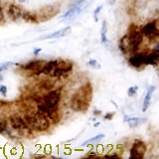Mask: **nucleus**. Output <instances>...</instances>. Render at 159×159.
<instances>
[{
  "label": "nucleus",
  "mask_w": 159,
  "mask_h": 159,
  "mask_svg": "<svg viewBox=\"0 0 159 159\" xmlns=\"http://www.w3.org/2000/svg\"><path fill=\"white\" fill-rule=\"evenodd\" d=\"M6 93H7L6 86L1 84V86H0V94H2V96H6Z\"/></svg>",
  "instance_id": "obj_28"
},
{
  "label": "nucleus",
  "mask_w": 159,
  "mask_h": 159,
  "mask_svg": "<svg viewBox=\"0 0 159 159\" xmlns=\"http://www.w3.org/2000/svg\"><path fill=\"white\" fill-rule=\"evenodd\" d=\"M42 51V49L41 48H37V49H35L34 51H33V54H34V56H38V54Z\"/></svg>",
  "instance_id": "obj_31"
},
{
  "label": "nucleus",
  "mask_w": 159,
  "mask_h": 159,
  "mask_svg": "<svg viewBox=\"0 0 159 159\" xmlns=\"http://www.w3.org/2000/svg\"><path fill=\"white\" fill-rule=\"evenodd\" d=\"M127 36L129 39V42H130L131 48H132V54L136 53L138 51V49L140 48L141 44L143 43V39L144 36L141 33V30L137 28L134 24H131L128 28V32H127Z\"/></svg>",
  "instance_id": "obj_3"
},
{
  "label": "nucleus",
  "mask_w": 159,
  "mask_h": 159,
  "mask_svg": "<svg viewBox=\"0 0 159 159\" xmlns=\"http://www.w3.org/2000/svg\"><path fill=\"white\" fill-rule=\"evenodd\" d=\"M140 30L143 36L148 38L150 41L151 40H155L159 37V29L156 21H150L146 23L144 26L140 28Z\"/></svg>",
  "instance_id": "obj_8"
},
{
  "label": "nucleus",
  "mask_w": 159,
  "mask_h": 159,
  "mask_svg": "<svg viewBox=\"0 0 159 159\" xmlns=\"http://www.w3.org/2000/svg\"><path fill=\"white\" fill-rule=\"evenodd\" d=\"M12 65H15V64L12 63V62H6V63L1 64V65H0V73L5 71V70H7L8 68H10V67L12 66Z\"/></svg>",
  "instance_id": "obj_26"
},
{
  "label": "nucleus",
  "mask_w": 159,
  "mask_h": 159,
  "mask_svg": "<svg viewBox=\"0 0 159 159\" xmlns=\"http://www.w3.org/2000/svg\"><path fill=\"white\" fill-rule=\"evenodd\" d=\"M98 156V154L97 153H88L86 157H97Z\"/></svg>",
  "instance_id": "obj_33"
},
{
  "label": "nucleus",
  "mask_w": 159,
  "mask_h": 159,
  "mask_svg": "<svg viewBox=\"0 0 159 159\" xmlns=\"http://www.w3.org/2000/svg\"><path fill=\"white\" fill-rule=\"evenodd\" d=\"M108 3L112 5V4H114V3H116V0H108Z\"/></svg>",
  "instance_id": "obj_35"
},
{
  "label": "nucleus",
  "mask_w": 159,
  "mask_h": 159,
  "mask_svg": "<svg viewBox=\"0 0 159 159\" xmlns=\"http://www.w3.org/2000/svg\"><path fill=\"white\" fill-rule=\"evenodd\" d=\"M107 23L106 20H103L102 25V29H101V40H102V44H106L107 42Z\"/></svg>",
  "instance_id": "obj_21"
},
{
  "label": "nucleus",
  "mask_w": 159,
  "mask_h": 159,
  "mask_svg": "<svg viewBox=\"0 0 159 159\" xmlns=\"http://www.w3.org/2000/svg\"><path fill=\"white\" fill-rule=\"evenodd\" d=\"M5 129H6V124H5V122L0 120V133L4 132Z\"/></svg>",
  "instance_id": "obj_30"
},
{
  "label": "nucleus",
  "mask_w": 159,
  "mask_h": 159,
  "mask_svg": "<svg viewBox=\"0 0 159 159\" xmlns=\"http://www.w3.org/2000/svg\"><path fill=\"white\" fill-rule=\"evenodd\" d=\"M58 65V60H54V61H50V62H47L45 64V66L43 68V71H42V74L46 75V76H49L51 72L53 70L57 67Z\"/></svg>",
  "instance_id": "obj_19"
},
{
  "label": "nucleus",
  "mask_w": 159,
  "mask_h": 159,
  "mask_svg": "<svg viewBox=\"0 0 159 159\" xmlns=\"http://www.w3.org/2000/svg\"><path fill=\"white\" fill-rule=\"evenodd\" d=\"M99 125V122H97V123H94V127L96 126H98Z\"/></svg>",
  "instance_id": "obj_38"
},
{
  "label": "nucleus",
  "mask_w": 159,
  "mask_h": 159,
  "mask_svg": "<svg viewBox=\"0 0 159 159\" xmlns=\"http://www.w3.org/2000/svg\"><path fill=\"white\" fill-rule=\"evenodd\" d=\"M73 63L64 61V60H58V65L55 68L51 74L49 75L50 77L53 78H62L67 76L68 74H70L73 70Z\"/></svg>",
  "instance_id": "obj_5"
},
{
  "label": "nucleus",
  "mask_w": 159,
  "mask_h": 159,
  "mask_svg": "<svg viewBox=\"0 0 159 159\" xmlns=\"http://www.w3.org/2000/svg\"><path fill=\"white\" fill-rule=\"evenodd\" d=\"M103 138H104V134H103V133H99V134H98V135L93 136V137H92V138H89V139H88V140H86V141H84V142L81 144V147H84V146L89 145V144L98 143V142H99V141H102Z\"/></svg>",
  "instance_id": "obj_20"
},
{
  "label": "nucleus",
  "mask_w": 159,
  "mask_h": 159,
  "mask_svg": "<svg viewBox=\"0 0 159 159\" xmlns=\"http://www.w3.org/2000/svg\"><path fill=\"white\" fill-rule=\"evenodd\" d=\"M87 7V4L86 2L81 4V5H78V6H75L72 8H69V10L64 14V16L62 17L61 21H69V20H73L76 17H78L80 14H81L84 9Z\"/></svg>",
  "instance_id": "obj_10"
},
{
  "label": "nucleus",
  "mask_w": 159,
  "mask_h": 159,
  "mask_svg": "<svg viewBox=\"0 0 159 159\" xmlns=\"http://www.w3.org/2000/svg\"><path fill=\"white\" fill-rule=\"evenodd\" d=\"M146 151H147V146L145 142L142 140H139V139H136V140L132 143L130 151H129V158L141 159L145 155Z\"/></svg>",
  "instance_id": "obj_6"
},
{
  "label": "nucleus",
  "mask_w": 159,
  "mask_h": 159,
  "mask_svg": "<svg viewBox=\"0 0 159 159\" xmlns=\"http://www.w3.org/2000/svg\"><path fill=\"white\" fill-rule=\"evenodd\" d=\"M3 80V77H2V75H0V82H1Z\"/></svg>",
  "instance_id": "obj_39"
},
{
  "label": "nucleus",
  "mask_w": 159,
  "mask_h": 159,
  "mask_svg": "<svg viewBox=\"0 0 159 159\" xmlns=\"http://www.w3.org/2000/svg\"><path fill=\"white\" fill-rule=\"evenodd\" d=\"M72 31V28L70 26H67V27H64L62 29L58 30L56 32H53L52 34H49V35H46V36H43L40 39L43 40V39H58V38H62V37H65L69 35Z\"/></svg>",
  "instance_id": "obj_16"
},
{
  "label": "nucleus",
  "mask_w": 159,
  "mask_h": 159,
  "mask_svg": "<svg viewBox=\"0 0 159 159\" xmlns=\"http://www.w3.org/2000/svg\"><path fill=\"white\" fill-rule=\"evenodd\" d=\"M10 124H11V127L13 129H16V130L19 131L28 130L30 128L27 122L25 121V119L17 116H13L10 117Z\"/></svg>",
  "instance_id": "obj_12"
},
{
  "label": "nucleus",
  "mask_w": 159,
  "mask_h": 159,
  "mask_svg": "<svg viewBox=\"0 0 159 159\" xmlns=\"http://www.w3.org/2000/svg\"><path fill=\"white\" fill-rule=\"evenodd\" d=\"M34 157H38V158L39 157H45V155H35Z\"/></svg>",
  "instance_id": "obj_36"
},
{
  "label": "nucleus",
  "mask_w": 159,
  "mask_h": 159,
  "mask_svg": "<svg viewBox=\"0 0 159 159\" xmlns=\"http://www.w3.org/2000/svg\"><path fill=\"white\" fill-rule=\"evenodd\" d=\"M25 1H26V0H18V2H20V3H23Z\"/></svg>",
  "instance_id": "obj_37"
},
{
  "label": "nucleus",
  "mask_w": 159,
  "mask_h": 159,
  "mask_svg": "<svg viewBox=\"0 0 159 159\" xmlns=\"http://www.w3.org/2000/svg\"><path fill=\"white\" fill-rule=\"evenodd\" d=\"M155 91V87L154 86H150L148 88L147 92H146V94L145 97H144V99H143V104H142V111H146L149 106H150V102H151V98H152V94Z\"/></svg>",
  "instance_id": "obj_17"
},
{
  "label": "nucleus",
  "mask_w": 159,
  "mask_h": 159,
  "mask_svg": "<svg viewBox=\"0 0 159 159\" xmlns=\"http://www.w3.org/2000/svg\"><path fill=\"white\" fill-rule=\"evenodd\" d=\"M101 114H102V111H98V109H94V111H93V116H101Z\"/></svg>",
  "instance_id": "obj_32"
},
{
  "label": "nucleus",
  "mask_w": 159,
  "mask_h": 159,
  "mask_svg": "<svg viewBox=\"0 0 159 159\" xmlns=\"http://www.w3.org/2000/svg\"><path fill=\"white\" fill-rule=\"evenodd\" d=\"M93 86L91 83L84 84L73 94L71 99V107L75 111L84 112L88 111L93 99Z\"/></svg>",
  "instance_id": "obj_1"
},
{
  "label": "nucleus",
  "mask_w": 159,
  "mask_h": 159,
  "mask_svg": "<svg viewBox=\"0 0 159 159\" xmlns=\"http://www.w3.org/2000/svg\"><path fill=\"white\" fill-rule=\"evenodd\" d=\"M22 13H23V10L19 5L15 3L9 4V6L7 8V14H8V17L11 19L12 21L16 22L19 19H22Z\"/></svg>",
  "instance_id": "obj_11"
},
{
  "label": "nucleus",
  "mask_w": 159,
  "mask_h": 159,
  "mask_svg": "<svg viewBox=\"0 0 159 159\" xmlns=\"http://www.w3.org/2000/svg\"><path fill=\"white\" fill-rule=\"evenodd\" d=\"M153 49H154V50H158V51H159V42H157V44L155 45V46H154Z\"/></svg>",
  "instance_id": "obj_34"
},
{
  "label": "nucleus",
  "mask_w": 159,
  "mask_h": 159,
  "mask_svg": "<svg viewBox=\"0 0 159 159\" xmlns=\"http://www.w3.org/2000/svg\"><path fill=\"white\" fill-rule=\"evenodd\" d=\"M137 92H138V87L137 86H132V87H130L127 89V96L130 97V98L135 97Z\"/></svg>",
  "instance_id": "obj_24"
},
{
  "label": "nucleus",
  "mask_w": 159,
  "mask_h": 159,
  "mask_svg": "<svg viewBox=\"0 0 159 159\" xmlns=\"http://www.w3.org/2000/svg\"><path fill=\"white\" fill-rule=\"evenodd\" d=\"M60 101H61V93H60L58 89L49 92L43 98V103L49 109H57Z\"/></svg>",
  "instance_id": "obj_7"
},
{
  "label": "nucleus",
  "mask_w": 159,
  "mask_h": 159,
  "mask_svg": "<svg viewBox=\"0 0 159 159\" xmlns=\"http://www.w3.org/2000/svg\"><path fill=\"white\" fill-rule=\"evenodd\" d=\"M113 116H114V113H113V112H107V113L103 116V118L106 119V120H111V119H112Z\"/></svg>",
  "instance_id": "obj_27"
},
{
  "label": "nucleus",
  "mask_w": 159,
  "mask_h": 159,
  "mask_svg": "<svg viewBox=\"0 0 159 159\" xmlns=\"http://www.w3.org/2000/svg\"><path fill=\"white\" fill-rule=\"evenodd\" d=\"M5 15H4V9L2 6H0V23L4 21Z\"/></svg>",
  "instance_id": "obj_29"
},
{
  "label": "nucleus",
  "mask_w": 159,
  "mask_h": 159,
  "mask_svg": "<svg viewBox=\"0 0 159 159\" xmlns=\"http://www.w3.org/2000/svg\"><path fill=\"white\" fill-rule=\"evenodd\" d=\"M142 119L143 118H139V117H129L127 122L129 124V126H130L131 128H134V127H137L139 124H140Z\"/></svg>",
  "instance_id": "obj_22"
},
{
  "label": "nucleus",
  "mask_w": 159,
  "mask_h": 159,
  "mask_svg": "<svg viewBox=\"0 0 159 159\" xmlns=\"http://www.w3.org/2000/svg\"><path fill=\"white\" fill-rule=\"evenodd\" d=\"M147 53L143 52V53H134L132 54L130 57L128 58V64L130 65L131 67L139 69L142 66H145V58H146Z\"/></svg>",
  "instance_id": "obj_9"
},
{
  "label": "nucleus",
  "mask_w": 159,
  "mask_h": 159,
  "mask_svg": "<svg viewBox=\"0 0 159 159\" xmlns=\"http://www.w3.org/2000/svg\"><path fill=\"white\" fill-rule=\"evenodd\" d=\"M87 65L89 67H91L92 69H94V70H99L102 68L101 64H99L97 60H94V59H92V60H89V61H88Z\"/></svg>",
  "instance_id": "obj_23"
},
{
  "label": "nucleus",
  "mask_w": 159,
  "mask_h": 159,
  "mask_svg": "<svg viewBox=\"0 0 159 159\" xmlns=\"http://www.w3.org/2000/svg\"><path fill=\"white\" fill-rule=\"evenodd\" d=\"M118 48L123 55H129V54L132 55V48L127 35H124V36L120 38L118 42Z\"/></svg>",
  "instance_id": "obj_14"
},
{
  "label": "nucleus",
  "mask_w": 159,
  "mask_h": 159,
  "mask_svg": "<svg viewBox=\"0 0 159 159\" xmlns=\"http://www.w3.org/2000/svg\"><path fill=\"white\" fill-rule=\"evenodd\" d=\"M45 65L43 64L42 61H39V60H35V61H31L27 63L26 65H23L22 68L24 70H27V71H32L34 75H41L43 68Z\"/></svg>",
  "instance_id": "obj_13"
},
{
  "label": "nucleus",
  "mask_w": 159,
  "mask_h": 159,
  "mask_svg": "<svg viewBox=\"0 0 159 159\" xmlns=\"http://www.w3.org/2000/svg\"><path fill=\"white\" fill-rule=\"evenodd\" d=\"M150 65L153 67H159V51L152 50L150 53H147L145 58V66Z\"/></svg>",
  "instance_id": "obj_15"
},
{
  "label": "nucleus",
  "mask_w": 159,
  "mask_h": 159,
  "mask_svg": "<svg viewBox=\"0 0 159 159\" xmlns=\"http://www.w3.org/2000/svg\"><path fill=\"white\" fill-rule=\"evenodd\" d=\"M24 119L30 128H34L37 131H46L50 127V119L39 112L34 116H26Z\"/></svg>",
  "instance_id": "obj_2"
},
{
  "label": "nucleus",
  "mask_w": 159,
  "mask_h": 159,
  "mask_svg": "<svg viewBox=\"0 0 159 159\" xmlns=\"http://www.w3.org/2000/svg\"><path fill=\"white\" fill-rule=\"evenodd\" d=\"M102 9V5H98V6L96 8V10L93 11V20H94L96 22L98 21V14L101 13Z\"/></svg>",
  "instance_id": "obj_25"
},
{
  "label": "nucleus",
  "mask_w": 159,
  "mask_h": 159,
  "mask_svg": "<svg viewBox=\"0 0 159 159\" xmlns=\"http://www.w3.org/2000/svg\"><path fill=\"white\" fill-rule=\"evenodd\" d=\"M22 19L25 22L27 23H33V24H37L39 23V18H38V14L35 12L31 11H23L22 13Z\"/></svg>",
  "instance_id": "obj_18"
},
{
  "label": "nucleus",
  "mask_w": 159,
  "mask_h": 159,
  "mask_svg": "<svg viewBox=\"0 0 159 159\" xmlns=\"http://www.w3.org/2000/svg\"><path fill=\"white\" fill-rule=\"evenodd\" d=\"M60 11V6L57 4H50L42 7L37 12L40 22H45L54 18Z\"/></svg>",
  "instance_id": "obj_4"
}]
</instances>
